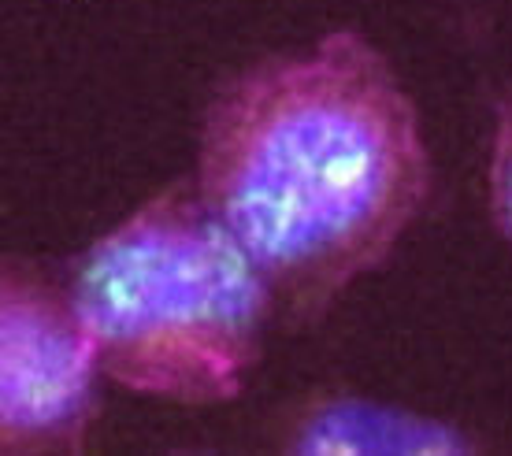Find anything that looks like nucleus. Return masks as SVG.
Wrapping results in <instances>:
<instances>
[{
    "label": "nucleus",
    "instance_id": "nucleus-1",
    "mask_svg": "<svg viewBox=\"0 0 512 456\" xmlns=\"http://www.w3.org/2000/svg\"><path fill=\"white\" fill-rule=\"evenodd\" d=\"M193 190L271 301L312 323L420 216L431 190L420 112L383 52L338 30L219 86Z\"/></svg>",
    "mask_w": 512,
    "mask_h": 456
},
{
    "label": "nucleus",
    "instance_id": "nucleus-2",
    "mask_svg": "<svg viewBox=\"0 0 512 456\" xmlns=\"http://www.w3.org/2000/svg\"><path fill=\"white\" fill-rule=\"evenodd\" d=\"M67 297L104 379L175 405L234 401L275 308L260 271L186 186L93 241Z\"/></svg>",
    "mask_w": 512,
    "mask_h": 456
},
{
    "label": "nucleus",
    "instance_id": "nucleus-3",
    "mask_svg": "<svg viewBox=\"0 0 512 456\" xmlns=\"http://www.w3.org/2000/svg\"><path fill=\"white\" fill-rule=\"evenodd\" d=\"M97 375L67 290L0 256V456L78 453L97 416Z\"/></svg>",
    "mask_w": 512,
    "mask_h": 456
},
{
    "label": "nucleus",
    "instance_id": "nucleus-4",
    "mask_svg": "<svg viewBox=\"0 0 512 456\" xmlns=\"http://www.w3.org/2000/svg\"><path fill=\"white\" fill-rule=\"evenodd\" d=\"M290 449L301 453H457L468 438L435 419L364 401H320L294 423Z\"/></svg>",
    "mask_w": 512,
    "mask_h": 456
},
{
    "label": "nucleus",
    "instance_id": "nucleus-5",
    "mask_svg": "<svg viewBox=\"0 0 512 456\" xmlns=\"http://www.w3.org/2000/svg\"><path fill=\"white\" fill-rule=\"evenodd\" d=\"M490 212H494V227L512 249V101L501 112L494 156H490Z\"/></svg>",
    "mask_w": 512,
    "mask_h": 456
}]
</instances>
